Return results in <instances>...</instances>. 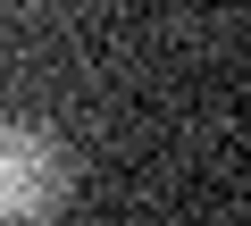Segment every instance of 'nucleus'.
Returning a JSON list of instances; mask_svg holds the SVG:
<instances>
[{
    "label": "nucleus",
    "instance_id": "f257e3e1",
    "mask_svg": "<svg viewBox=\"0 0 251 226\" xmlns=\"http://www.w3.org/2000/svg\"><path fill=\"white\" fill-rule=\"evenodd\" d=\"M59 184H67V159H59L50 134H34V126H0V218H34V209H50Z\"/></svg>",
    "mask_w": 251,
    "mask_h": 226
}]
</instances>
